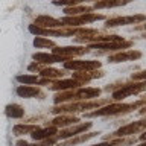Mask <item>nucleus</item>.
Here are the masks:
<instances>
[{
    "instance_id": "nucleus-32",
    "label": "nucleus",
    "mask_w": 146,
    "mask_h": 146,
    "mask_svg": "<svg viewBox=\"0 0 146 146\" xmlns=\"http://www.w3.org/2000/svg\"><path fill=\"white\" fill-rule=\"evenodd\" d=\"M15 146H29V143H27L26 140H23V139H21V140H18L17 143H15Z\"/></svg>"
},
{
    "instance_id": "nucleus-12",
    "label": "nucleus",
    "mask_w": 146,
    "mask_h": 146,
    "mask_svg": "<svg viewBox=\"0 0 146 146\" xmlns=\"http://www.w3.org/2000/svg\"><path fill=\"white\" fill-rule=\"evenodd\" d=\"M79 123V117L78 116H72V114H59V116H55L52 120H49L44 125H52L56 126L58 129H64V128H68L72 125H76Z\"/></svg>"
},
{
    "instance_id": "nucleus-33",
    "label": "nucleus",
    "mask_w": 146,
    "mask_h": 146,
    "mask_svg": "<svg viewBox=\"0 0 146 146\" xmlns=\"http://www.w3.org/2000/svg\"><path fill=\"white\" fill-rule=\"evenodd\" d=\"M139 114H140V116H145V114H146V105H145V107H141V108L139 110Z\"/></svg>"
},
{
    "instance_id": "nucleus-8",
    "label": "nucleus",
    "mask_w": 146,
    "mask_h": 146,
    "mask_svg": "<svg viewBox=\"0 0 146 146\" xmlns=\"http://www.w3.org/2000/svg\"><path fill=\"white\" fill-rule=\"evenodd\" d=\"M15 93L18 98L23 99H46V91L38 85H18L15 88Z\"/></svg>"
},
{
    "instance_id": "nucleus-11",
    "label": "nucleus",
    "mask_w": 146,
    "mask_h": 146,
    "mask_svg": "<svg viewBox=\"0 0 146 146\" xmlns=\"http://www.w3.org/2000/svg\"><path fill=\"white\" fill-rule=\"evenodd\" d=\"M105 72L102 68H98V70H91V72H73L72 73V79L76 81L81 87H85L88 82L99 79V78H104Z\"/></svg>"
},
{
    "instance_id": "nucleus-2",
    "label": "nucleus",
    "mask_w": 146,
    "mask_h": 146,
    "mask_svg": "<svg viewBox=\"0 0 146 146\" xmlns=\"http://www.w3.org/2000/svg\"><path fill=\"white\" fill-rule=\"evenodd\" d=\"M145 131H146V117L140 119V120H134V122L122 125L120 128H117L113 134L105 135L104 141H108V140H113V139H120V137H131L134 134H141V132H145Z\"/></svg>"
},
{
    "instance_id": "nucleus-34",
    "label": "nucleus",
    "mask_w": 146,
    "mask_h": 146,
    "mask_svg": "<svg viewBox=\"0 0 146 146\" xmlns=\"http://www.w3.org/2000/svg\"><path fill=\"white\" fill-rule=\"evenodd\" d=\"M139 139H140L141 141H146V131H145V132H141V134H140V137H139Z\"/></svg>"
},
{
    "instance_id": "nucleus-21",
    "label": "nucleus",
    "mask_w": 146,
    "mask_h": 146,
    "mask_svg": "<svg viewBox=\"0 0 146 146\" xmlns=\"http://www.w3.org/2000/svg\"><path fill=\"white\" fill-rule=\"evenodd\" d=\"M134 2V0H96L93 3V11L96 9H107V8H119Z\"/></svg>"
},
{
    "instance_id": "nucleus-18",
    "label": "nucleus",
    "mask_w": 146,
    "mask_h": 146,
    "mask_svg": "<svg viewBox=\"0 0 146 146\" xmlns=\"http://www.w3.org/2000/svg\"><path fill=\"white\" fill-rule=\"evenodd\" d=\"M79 87H81V85L70 78V79H56V81H53L52 84L49 85V90H52V91H55V93H58V91L75 90V88H79Z\"/></svg>"
},
{
    "instance_id": "nucleus-28",
    "label": "nucleus",
    "mask_w": 146,
    "mask_h": 146,
    "mask_svg": "<svg viewBox=\"0 0 146 146\" xmlns=\"http://www.w3.org/2000/svg\"><path fill=\"white\" fill-rule=\"evenodd\" d=\"M47 123L49 117L46 114H32L29 117H23V123H31V125H38V123Z\"/></svg>"
},
{
    "instance_id": "nucleus-16",
    "label": "nucleus",
    "mask_w": 146,
    "mask_h": 146,
    "mask_svg": "<svg viewBox=\"0 0 146 146\" xmlns=\"http://www.w3.org/2000/svg\"><path fill=\"white\" fill-rule=\"evenodd\" d=\"M34 25L40 26V27H46V29H59V27H64L59 18H55V17H50V15H38V17H35Z\"/></svg>"
},
{
    "instance_id": "nucleus-1",
    "label": "nucleus",
    "mask_w": 146,
    "mask_h": 146,
    "mask_svg": "<svg viewBox=\"0 0 146 146\" xmlns=\"http://www.w3.org/2000/svg\"><path fill=\"white\" fill-rule=\"evenodd\" d=\"M143 91H146V81H128L123 82L119 90L113 91L111 100L113 102H122L123 99L129 98V96L141 94Z\"/></svg>"
},
{
    "instance_id": "nucleus-26",
    "label": "nucleus",
    "mask_w": 146,
    "mask_h": 146,
    "mask_svg": "<svg viewBox=\"0 0 146 146\" xmlns=\"http://www.w3.org/2000/svg\"><path fill=\"white\" fill-rule=\"evenodd\" d=\"M108 141H110V146H134L137 143V137L135 135L120 137V139H113Z\"/></svg>"
},
{
    "instance_id": "nucleus-7",
    "label": "nucleus",
    "mask_w": 146,
    "mask_h": 146,
    "mask_svg": "<svg viewBox=\"0 0 146 146\" xmlns=\"http://www.w3.org/2000/svg\"><path fill=\"white\" fill-rule=\"evenodd\" d=\"M52 53L59 55V56L67 59H75L84 56L87 53H91V50L87 46H55L52 49Z\"/></svg>"
},
{
    "instance_id": "nucleus-17",
    "label": "nucleus",
    "mask_w": 146,
    "mask_h": 146,
    "mask_svg": "<svg viewBox=\"0 0 146 146\" xmlns=\"http://www.w3.org/2000/svg\"><path fill=\"white\" fill-rule=\"evenodd\" d=\"M102 90L98 87H79L76 88V100H90V99H98Z\"/></svg>"
},
{
    "instance_id": "nucleus-10",
    "label": "nucleus",
    "mask_w": 146,
    "mask_h": 146,
    "mask_svg": "<svg viewBox=\"0 0 146 146\" xmlns=\"http://www.w3.org/2000/svg\"><path fill=\"white\" fill-rule=\"evenodd\" d=\"M143 56V53L140 50H134V49H128L123 52H116L108 55V62L110 64H119V62H128V61H137Z\"/></svg>"
},
{
    "instance_id": "nucleus-15",
    "label": "nucleus",
    "mask_w": 146,
    "mask_h": 146,
    "mask_svg": "<svg viewBox=\"0 0 146 146\" xmlns=\"http://www.w3.org/2000/svg\"><path fill=\"white\" fill-rule=\"evenodd\" d=\"M58 128L56 126H52V125H44V126H36L34 131L31 132V137L34 139V141H41V140H46L49 137H53V135H58Z\"/></svg>"
},
{
    "instance_id": "nucleus-19",
    "label": "nucleus",
    "mask_w": 146,
    "mask_h": 146,
    "mask_svg": "<svg viewBox=\"0 0 146 146\" xmlns=\"http://www.w3.org/2000/svg\"><path fill=\"white\" fill-rule=\"evenodd\" d=\"M67 75V70L64 68H55L52 66H46L43 70L38 73V76L41 78H47L50 81H56V79H64V76Z\"/></svg>"
},
{
    "instance_id": "nucleus-4",
    "label": "nucleus",
    "mask_w": 146,
    "mask_h": 146,
    "mask_svg": "<svg viewBox=\"0 0 146 146\" xmlns=\"http://www.w3.org/2000/svg\"><path fill=\"white\" fill-rule=\"evenodd\" d=\"M59 20H61L64 27H84V25H90V23L100 21V20H107V17L104 14L88 12V14H81V15H73V17L64 15Z\"/></svg>"
},
{
    "instance_id": "nucleus-13",
    "label": "nucleus",
    "mask_w": 146,
    "mask_h": 146,
    "mask_svg": "<svg viewBox=\"0 0 146 146\" xmlns=\"http://www.w3.org/2000/svg\"><path fill=\"white\" fill-rule=\"evenodd\" d=\"M32 59L36 62H41L44 66H52V64H62L68 61L67 58H62L59 55H55V53H47V52H35L32 55Z\"/></svg>"
},
{
    "instance_id": "nucleus-22",
    "label": "nucleus",
    "mask_w": 146,
    "mask_h": 146,
    "mask_svg": "<svg viewBox=\"0 0 146 146\" xmlns=\"http://www.w3.org/2000/svg\"><path fill=\"white\" fill-rule=\"evenodd\" d=\"M68 102H78L76 100V88L75 90H67V91H58L53 96V104H68Z\"/></svg>"
},
{
    "instance_id": "nucleus-20",
    "label": "nucleus",
    "mask_w": 146,
    "mask_h": 146,
    "mask_svg": "<svg viewBox=\"0 0 146 146\" xmlns=\"http://www.w3.org/2000/svg\"><path fill=\"white\" fill-rule=\"evenodd\" d=\"M5 114H6L8 119H15V120H20L26 116V110L25 107H21L20 104H8L5 107Z\"/></svg>"
},
{
    "instance_id": "nucleus-31",
    "label": "nucleus",
    "mask_w": 146,
    "mask_h": 146,
    "mask_svg": "<svg viewBox=\"0 0 146 146\" xmlns=\"http://www.w3.org/2000/svg\"><path fill=\"white\" fill-rule=\"evenodd\" d=\"M129 31H134V32H146V21L145 23H140V25H134L129 27Z\"/></svg>"
},
{
    "instance_id": "nucleus-23",
    "label": "nucleus",
    "mask_w": 146,
    "mask_h": 146,
    "mask_svg": "<svg viewBox=\"0 0 146 146\" xmlns=\"http://www.w3.org/2000/svg\"><path fill=\"white\" fill-rule=\"evenodd\" d=\"M40 79L41 78L34 73H25V75H17L15 81L20 85H38L40 87Z\"/></svg>"
},
{
    "instance_id": "nucleus-25",
    "label": "nucleus",
    "mask_w": 146,
    "mask_h": 146,
    "mask_svg": "<svg viewBox=\"0 0 146 146\" xmlns=\"http://www.w3.org/2000/svg\"><path fill=\"white\" fill-rule=\"evenodd\" d=\"M36 126H38V125H31V123H17V125H14V128H12V134L17 135V137L31 134Z\"/></svg>"
},
{
    "instance_id": "nucleus-5",
    "label": "nucleus",
    "mask_w": 146,
    "mask_h": 146,
    "mask_svg": "<svg viewBox=\"0 0 146 146\" xmlns=\"http://www.w3.org/2000/svg\"><path fill=\"white\" fill-rule=\"evenodd\" d=\"M102 67V62L96 61V59H68L62 62L64 70H72V72H91L98 70Z\"/></svg>"
},
{
    "instance_id": "nucleus-24",
    "label": "nucleus",
    "mask_w": 146,
    "mask_h": 146,
    "mask_svg": "<svg viewBox=\"0 0 146 146\" xmlns=\"http://www.w3.org/2000/svg\"><path fill=\"white\" fill-rule=\"evenodd\" d=\"M88 12H93V6H88V5H78V6L64 8V15L67 17L81 15V14H88Z\"/></svg>"
},
{
    "instance_id": "nucleus-6",
    "label": "nucleus",
    "mask_w": 146,
    "mask_h": 146,
    "mask_svg": "<svg viewBox=\"0 0 146 146\" xmlns=\"http://www.w3.org/2000/svg\"><path fill=\"white\" fill-rule=\"evenodd\" d=\"M146 21V14H134V15H117L105 20V27H119L126 25H140Z\"/></svg>"
},
{
    "instance_id": "nucleus-36",
    "label": "nucleus",
    "mask_w": 146,
    "mask_h": 146,
    "mask_svg": "<svg viewBox=\"0 0 146 146\" xmlns=\"http://www.w3.org/2000/svg\"><path fill=\"white\" fill-rule=\"evenodd\" d=\"M145 117H146V114H145Z\"/></svg>"
},
{
    "instance_id": "nucleus-29",
    "label": "nucleus",
    "mask_w": 146,
    "mask_h": 146,
    "mask_svg": "<svg viewBox=\"0 0 146 146\" xmlns=\"http://www.w3.org/2000/svg\"><path fill=\"white\" fill-rule=\"evenodd\" d=\"M46 66L44 64H41V62H36V61H32L29 66H27V70H29L31 73H40L41 70H43Z\"/></svg>"
},
{
    "instance_id": "nucleus-3",
    "label": "nucleus",
    "mask_w": 146,
    "mask_h": 146,
    "mask_svg": "<svg viewBox=\"0 0 146 146\" xmlns=\"http://www.w3.org/2000/svg\"><path fill=\"white\" fill-rule=\"evenodd\" d=\"M132 46H134V41L123 40V41H119V43H93V44H88L87 47L100 56V55H111L116 52H123V50L131 49Z\"/></svg>"
},
{
    "instance_id": "nucleus-14",
    "label": "nucleus",
    "mask_w": 146,
    "mask_h": 146,
    "mask_svg": "<svg viewBox=\"0 0 146 146\" xmlns=\"http://www.w3.org/2000/svg\"><path fill=\"white\" fill-rule=\"evenodd\" d=\"M102 132L99 131H91V132H84V134H78L75 137H72V139H67V140H62V141H58L55 146H76V145H81V143H85V141H88L91 139H94V137L100 135Z\"/></svg>"
},
{
    "instance_id": "nucleus-9",
    "label": "nucleus",
    "mask_w": 146,
    "mask_h": 146,
    "mask_svg": "<svg viewBox=\"0 0 146 146\" xmlns=\"http://www.w3.org/2000/svg\"><path fill=\"white\" fill-rule=\"evenodd\" d=\"M93 126L91 122H82V123H76V125H72L68 128H64V129H59L58 131V139L59 141L62 140H67V139H72L78 134H84V132H88V129Z\"/></svg>"
},
{
    "instance_id": "nucleus-30",
    "label": "nucleus",
    "mask_w": 146,
    "mask_h": 146,
    "mask_svg": "<svg viewBox=\"0 0 146 146\" xmlns=\"http://www.w3.org/2000/svg\"><path fill=\"white\" fill-rule=\"evenodd\" d=\"M131 81H146V70H140L131 75Z\"/></svg>"
},
{
    "instance_id": "nucleus-27",
    "label": "nucleus",
    "mask_w": 146,
    "mask_h": 146,
    "mask_svg": "<svg viewBox=\"0 0 146 146\" xmlns=\"http://www.w3.org/2000/svg\"><path fill=\"white\" fill-rule=\"evenodd\" d=\"M34 46L36 49H53L55 46H56V43L50 38H46V36H35Z\"/></svg>"
},
{
    "instance_id": "nucleus-35",
    "label": "nucleus",
    "mask_w": 146,
    "mask_h": 146,
    "mask_svg": "<svg viewBox=\"0 0 146 146\" xmlns=\"http://www.w3.org/2000/svg\"><path fill=\"white\" fill-rule=\"evenodd\" d=\"M140 38H141V40H146V32H141V34H140Z\"/></svg>"
}]
</instances>
